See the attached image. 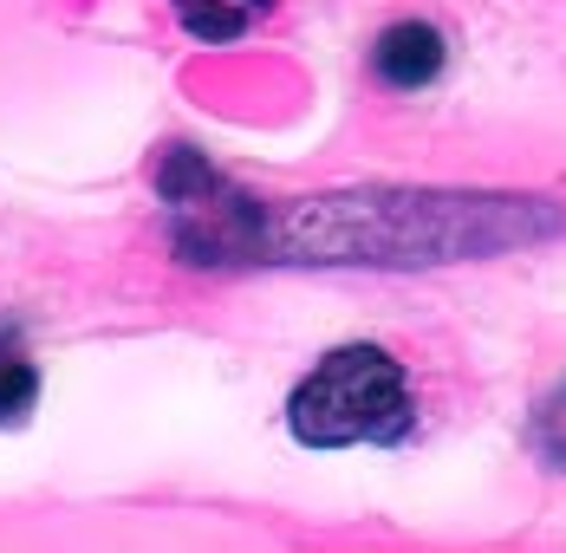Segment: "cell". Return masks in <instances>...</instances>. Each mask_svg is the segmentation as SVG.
I'll list each match as a JSON object with an SVG mask.
<instances>
[{"label":"cell","instance_id":"6da1fadb","mask_svg":"<svg viewBox=\"0 0 566 553\" xmlns=\"http://www.w3.org/2000/svg\"><path fill=\"white\" fill-rule=\"evenodd\" d=\"M566 216L541 196L365 182L300 202H261V261L293 268H443L489 261L560 234Z\"/></svg>","mask_w":566,"mask_h":553},{"label":"cell","instance_id":"7a4b0ae2","mask_svg":"<svg viewBox=\"0 0 566 553\" xmlns=\"http://www.w3.org/2000/svg\"><path fill=\"white\" fill-rule=\"evenodd\" d=\"M417 424L410 378L378 345H339L313 365V378L286 397V430L306 449H352V442H403Z\"/></svg>","mask_w":566,"mask_h":553},{"label":"cell","instance_id":"3957f363","mask_svg":"<svg viewBox=\"0 0 566 553\" xmlns=\"http://www.w3.org/2000/svg\"><path fill=\"white\" fill-rule=\"evenodd\" d=\"M371 65H378V79H385V85L417 92V85H430V79L443 72V33H437V27H423V20H397V27L378 33Z\"/></svg>","mask_w":566,"mask_h":553},{"label":"cell","instance_id":"277c9868","mask_svg":"<svg viewBox=\"0 0 566 553\" xmlns=\"http://www.w3.org/2000/svg\"><path fill=\"white\" fill-rule=\"evenodd\" d=\"M176 13H182V27L196 40H234L248 27V7L241 0H176Z\"/></svg>","mask_w":566,"mask_h":553},{"label":"cell","instance_id":"5b68a950","mask_svg":"<svg viewBox=\"0 0 566 553\" xmlns=\"http://www.w3.org/2000/svg\"><path fill=\"white\" fill-rule=\"evenodd\" d=\"M33 397H40V372H33V358L0 352V424H20V417L33 410Z\"/></svg>","mask_w":566,"mask_h":553},{"label":"cell","instance_id":"8992f818","mask_svg":"<svg viewBox=\"0 0 566 553\" xmlns=\"http://www.w3.org/2000/svg\"><path fill=\"white\" fill-rule=\"evenodd\" d=\"M527 437H534V449L554 462V469H566V385L534 410V424H527Z\"/></svg>","mask_w":566,"mask_h":553},{"label":"cell","instance_id":"52a82bcc","mask_svg":"<svg viewBox=\"0 0 566 553\" xmlns=\"http://www.w3.org/2000/svg\"><path fill=\"white\" fill-rule=\"evenodd\" d=\"M241 7H248V13H254V7H268V0H241Z\"/></svg>","mask_w":566,"mask_h":553}]
</instances>
